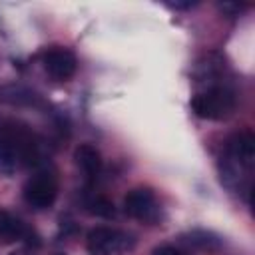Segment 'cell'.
Segmentation results:
<instances>
[{
  "mask_svg": "<svg viewBox=\"0 0 255 255\" xmlns=\"http://www.w3.org/2000/svg\"><path fill=\"white\" fill-rule=\"evenodd\" d=\"M253 161H255V135L247 129L233 133L225 141V159L221 167L223 181L229 187L239 185L241 177H245V181H251Z\"/></svg>",
  "mask_w": 255,
  "mask_h": 255,
  "instance_id": "1",
  "label": "cell"
},
{
  "mask_svg": "<svg viewBox=\"0 0 255 255\" xmlns=\"http://www.w3.org/2000/svg\"><path fill=\"white\" fill-rule=\"evenodd\" d=\"M235 106H237L235 90L229 88L227 84L203 88L191 98V110L195 112L197 118L203 120H225L233 114Z\"/></svg>",
  "mask_w": 255,
  "mask_h": 255,
  "instance_id": "2",
  "label": "cell"
},
{
  "mask_svg": "<svg viewBox=\"0 0 255 255\" xmlns=\"http://www.w3.org/2000/svg\"><path fill=\"white\" fill-rule=\"evenodd\" d=\"M86 247L90 255H126L133 249V237L116 227H96L88 233Z\"/></svg>",
  "mask_w": 255,
  "mask_h": 255,
  "instance_id": "3",
  "label": "cell"
},
{
  "mask_svg": "<svg viewBox=\"0 0 255 255\" xmlns=\"http://www.w3.org/2000/svg\"><path fill=\"white\" fill-rule=\"evenodd\" d=\"M58 197V175L50 167L38 169L24 185V199L34 209H48Z\"/></svg>",
  "mask_w": 255,
  "mask_h": 255,
  "instance_id": "4",
  "label": "cell"
},
{
  "mask_svg": "<svg viewBox=\"0 0 255 255\" xmlns=\"http://www.w3.org/2000/svg\"><path fill=\"white\" fill-rule=\"evenodd\" d=\"M124 211L137 221L151 223L159 217V203L149 187H135L126 195Z\"/></svg>",
  "mask_w": 255,
  "mask_h": 255,
  "instance_id": "5",
  "label": "cell"
},
{
  "mask_svg": "<svg viewBox=\"0 0 255 255\" xmlns=\"http://www.w3.org/2000/svg\"><path fill=\"white\" fill-rule=\"evenodd\" d=\"M0 239L4 241H24L28 247H40L38 233L28 227L20 217L6 209H0Z\"/></svg>",
  "mask_w": 255,
  "mask_h": 255,
  "instance_id": "6",
  "label": "cell"
},
{
  "mask_svg": "<svg viewBox=\"0 0 255 255\" xmlns=\"http://www.w3.org/2000/svg\"><path fill=\"white\" fill-rule=\"evenodd\" d=\"M42 64L46 68V72L54 78V80H70L76 74L78 68V60L74 56V52H70L68 48H52L42 56Z\"/></svg>",
  "mask_w": 255,
  "mask_h": 255,
  "instance_id": "7",
  "label": "cell"
},
{
  "mask_svg": "<svg viewBox=\"0 0 255 255\" xmlns=\"http://www.w3.org/2000/svg\"><path fill=\"white\" fill-rule=\"evenodd\" d=\"M74 159L88 181H96L102 173V155L92 143H80L74 151Z\"/></svg>",
  "mask_w": 255,
  "mask_h": 255,
  "instance_id": "8",
  "label": "cell"
},
{
  "mask_svg": "<svg viewBox=\"0 0 255 255\" xmlns=\"http://www.w3.org/2000/svg\"><path fill=\"white\" fill-rule=\"evenodd\" d=\"M181 241L193 249H199V251H219L223 245V239L219 235H215L213 231H207V229H193L189 233H183Z\"/></svg>",
  "mask_w": 255,
  "mask_h": 255,
  "instance_id": "9",
  "label": "cell"
},
{
  "mask_svg": "<svg viewBox=\"0 0 255 255\" xmlns=\"http://www.w3.org/2000/svg\"><path fill=\"white\" fill-rule=\"evenodd\" d=\"M0 100L2 102H8V104H26V106H32L38 102V96L24 88V86H6V88H0Z\"/></svg>",
  "mask_w": 255,
  "mask_h": 255,
  "instance_id": "10",
  "label": "cell"
},
{
  "mask_svg": "<svg viewBox=\"0 0 255 255\" xmlns=\"http://www.w3.org/2000/svg\"><path fill=\"white\" fill-rule=\"evenodd\" d=\"M84 205H86V209H88L92 215H98V217H106V219H108V217H114V213H116L112 199H108L106 195H100V193H90V195H86Z\"/></svg>",
  "mask_w": 255,
  "mask_h": 255,
  "instance_id": "11",
  "label": "cell"
},
{
  "mask_svg": "<svg viewBox=\"0 0 255 255\" xmlns=\"http://www.w3.org/2000/svg\"><path fill=\"white\" fill-rule=\"evenodd\" d=\"M151 255H187V253L181 251V249L175 247V245H159V247L153 249Z\"/></svg>",
  "mask_w": 255,
  "mask_h": 255,
  "instance_id": "12",
  "label": "cell"
},
{
  "mask_svg": "<svg viewBox=\"0 0 255 255\" xmlns=\"http://www.w3.org/2000/svg\"><path fill=\"white\" fill-rule=\"evenodd\" d=\"M169 6L171 8H191V6H195V2H171Z\"/></svg>",
  "mask_w": 255,
  "mask_h": 255,
  "instance_id": "13",
  "label": "cell"
},
{
  "mask_svg": "<svg viewBox=\"0 0 255 255\" xmlns=\"http://www.w3.org/2000/svg\"><path fill=\"white\" fill-rule=\"evenodd\" d=\"M10 255H32L30 251H26V249H16V251H12Z\"/></svg>",
  "mask_w": 255,
  "mask_h": 255,
  "instance_id": "14",
  "label": "cell"
},
{
  "mask_svg": "<svg viewBox=\"0 0 255 255\" xmlns=\"http://www.w3.org/2000/svg\"><path fill=\"white\" fill-rule=\"evenodd\" d=\"M54 255H66V253H54Z\"/></svg>",
  "mask_w": 255,
  "mask_h": 255,
  "instance_id": "15",
  "label": "cell"
}]
</instances>
